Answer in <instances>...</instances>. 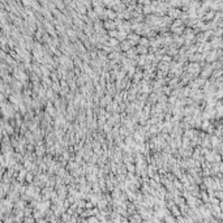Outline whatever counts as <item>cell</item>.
Here are the masks:
<instances>
[{"label":"cell","instance_id":"cell-1","mask_svg":"<svg viewBox=\"0 0 223 223\" xmlns=\"http://www.w3.org/2000/svg\"><path fill=\"white\" fill-rule=\"evenodd\" d=\"M217 97H218V98H222V97H223V90H219L217 93Z\"/></svg>","mask_w":223,"mask_h":223}]
</instances>
